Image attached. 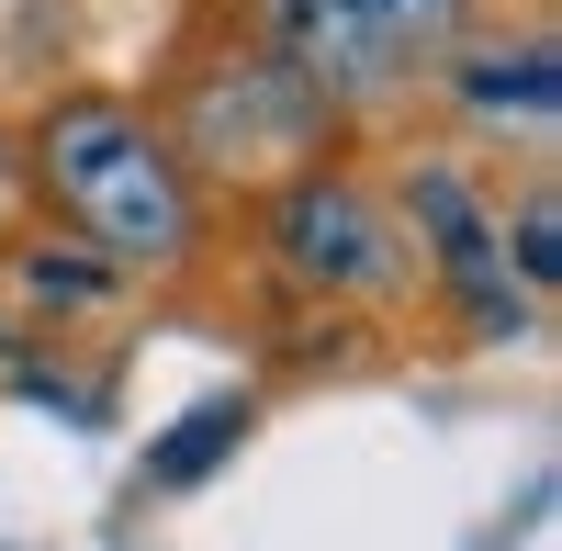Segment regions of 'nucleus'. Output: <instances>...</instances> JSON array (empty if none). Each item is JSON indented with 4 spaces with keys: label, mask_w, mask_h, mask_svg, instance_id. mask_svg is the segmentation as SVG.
<instances>
[{
    "label": "nucleus",
    "mask_w": 562,
    "mask_h": 551,
    "mask_svg": "<svg viewBox=\"0 0 562 551\" xmlns=\"http://www.w3.org/2000/svg\"><path fill=\"white\" fill-rule=\"evenodd\" d=\"M394 225H405V259H416V282H428L450 315H461V338L473 349H518L540 327V304L506 282V248H495V180L461 158V147H416L394 169Z\"/></svg>",
    "instance_id": "nucleus-5"
},
{
    "label": "nucleus",
    "mask_w": 562,
    "mask_h": 551,
    "mask_svg": "<svg viewBox=\"0 0 562 551\" xmlns=\"http://www.w3.org/2000/svg\"><path fill=\"white\" fill-rule=\"evenodd\" d=\"M248 428H259V405H248L237 383H225V394H203V405H180V417L147 439V484H158V495H192V484H214V473L248 450Z\"/></svg>",
    "instance_id": "nucleus-8"
},
{
    "label": "nucleus",
    "mask_w": 562,
    "mask_h": 551,
    "mask_svg": "<svg viewBox=\"0 0 562 551\" xmlns=\"http://www.w3.org/2000/svg\"><path fill=\"white\" fill-rule=\"evenodd\" d=\"M439 102H450L473 158H551V135H562V34L540 12L461 34L439 57Z\"/></svg>",
    "instance_id": "nucleus-6"
},
{
    "label": "nucleus",
    "mask_w": 562,
    "mask_h": 551,
    "mask_svg": "<svg viewBox=\"0 0 562 551\" xmlns=\"http://www.w3.org/2000/svg\"><path fill=\"white\" fill-rule=\"evenodd\" d=\"M259 248L293 293L315 304H394L416 293V259H405V225L383 203V180H360L349 158H304L259 180Z\"/></svg>",
    "instance_id": "nucleus-3"
},
{
    "label": "nucleus",
    "mask_w": 562,
    "mask_h": 551,
    "mask_svg": "<svg viewBox=\"0 0 562 551\" xmlns=\"http://www.w3.org/2000/svg\"><path fill=\"white\" fill-rule=\"evenodd\" d=\"M12 225H23V135L0 124V237H12Z\"/></svg>",
    "instance_id": "nucleus-10"
},
{
    "label": "nucleus",
    "mask_w": 562,
    "mask_h": 551,
    "mask_svg": "<svg viewBox=\"0 0 562 551\" xmlns=\"http://www.w3.org/2000/svg\"><path fill=\"white\" fill-rule=\"evenodd\" d=\"M23 203L45 225H68V237H90L124 282H180L214 237V192L158 135V113L124 102V90H57V102H34Z\"/></svg>",
    "instance_id": "nucleus-1"
},
{
    "label": "nucleus",
    "mask_w": 562,
    "mask_h": 551,
    "mask_svg": "<svg viewBox=\"0 0 562 551\" xmlns=\"http://www.w3.org/2000/svg\"><path fill=\"white\" fill-rule=\"evenodd\" d=\"M124 270L90 248V237H68V225H12L0 237V315H12L23 338H79V327H102V315H124Z\"/></svg>",
    "instance_id": "nucleus-7"
},
{
    "label": "nucleus",
    "mask_w": 562,
    "mask_h": 551,
    "mask_svg": "<svg viewBox=\"0 0 562 551\" xmlns=\"http://www.w3.org/2000/svg\"><path fill=\"white\" fill-rule=\"evenodd\" d=\"M495 248H506V282H518L529 304L562 282V192L551 180H529L518 203H495Z\"/></svg>",
    "instance_id": "nucleus-9"
},
{
    "label": "nucleus",
    "mask_w": 562,
    "mask_h": 551,
    "mask_svg": "<svg viewBox=\"0 0 562 551\" xmlns=\"http://www.w3.org/2000/svg\"><path fill=\"white\" fill-rule=\"evenodd\" d=\"M326 124H338V113L315 102V79H293L259 34H237L225 57H203L192 79L169 90V113H158V135L192 158L203 192H214V180H281V169L326 158Z\"/></svg>",
    "instance_id": "nucleus-4"
},
{
    "label": "nucleus",
    "mask_w": 562,
    "mask_h": 551,
    "mask_svg": "<svg viewBox=\"0 0 562 551\" xmlns=\"http://www.w3.org/2000/svg\"><path fill=\"white\" fill-rule=\"evenodd\" d=\"M248 34L293 79H315L326 113H383L439 79V57L473 34V0H259Z\"/></svg>",
    "instance_id": "nucleus-2"
}]
</instances>
